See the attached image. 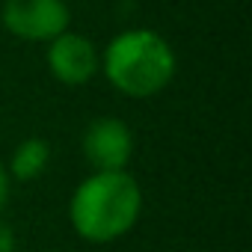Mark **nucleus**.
<instances>
[{
  "instance_id": "7",
  "label": "nucleus",
  "mask_w": 252,
  "mask_h": 252,
  "mask_svg": "<svg viewBox=\"0 0 252 252\" xmlns=\"http://www.w3.org/2000/svg\"><path fill=\"white\" fill-rule=\"evenodd\" d=\"M9 190H12V178H9L6 166L0 163V214H3V208L9 205Z\"/></svg>"
},
{
  "instance_id": "2",
  "label": "nucleus",
  "mask_w": 252,
  "mask_h": 252,
  "mask_svg": "<svg viewBox=\"0 0 252 252\" xmlns=\"http://www.w3.org/2000/svg\"><path fill=\"white\" fill-rule=\"evenodd\" d=\"M178 60L172 45L149 27L125 30L101 54V71L110 86L128 98H152L175 77Z\"/></svg>"
},
{
  "instance_id": "3",
  "label": "nucleus",
  "mask_w": 252,
  "mask_h": 252,
  "mask_svg": "<svg viewBox=\"0 0 252 252\" xmlns=\"http://www.w3.org/2000/svg\"><path fill=\"white\" fill-rule=\"evenodd\" d=\"M0 21L21 42H54L68 30L71 9L65 0H6Z\"/></svg>"
},
{
  "instance_id": "8",
  "label": "nucleus",
  "mask_w": 252,
  "mask_h": 252,
  "mask_svg": "<svg viewBox=\"0 0 252 252\" xmlns=\"http://www.w3.org/2000/svg\"><path fill=\"white\" fill-rule=\"evenodd\" d=\"M0 252H15V231L0 220Z\"/></svg>"
},
{
  "instance_id": "5",
  "label": "nucleus",
  "mask_w": 252,
  "mask_h": 252,
  "mask_svg": "<svg viewBox=\"0 0 252 252\" xmlns=\"http://www.w3.org/2000/svg\"><path fill=\"white\" fill-rule=\"evenodd\" d=\"M45 60H48L51 77L60 80L63 86H83L101 71V54L95 51V45L86 36L71 33V30L48 42Z\"/></svg>"
},
{
  "instance_id": "4",
  "label": "nucleus",
  "mask_w": 252,
  "mask_h": 252,
  "mask_svg": "<svg viewBox=\"0 0 252 252\" xmlns=\"http://www.w3.org/2000/svg\"><path fill=\"white\" fill-rule=\"evenodd\" d=\"M83 158L95 172H128L134 158V131L116 116H101L83 131Z\"/></svg>"
},
{
  "instance_id": "1",
  "label": "nucleus",
  "mask_w": 252,
  "mask_h": 252,
  "mask_svg": "<svg viewBox=\"0 0 252 252\" xmlns=\"http://www.w3.org/2000/svg\"><path fill=\"white\" fill-rule=\"evenodd\" d=\"M143 214V187L131 172H92L68 202V220L80 240L113 243L125 237Z\"/></svg>"
},
{
  "instance_id": "6",
  "label": "nucleus",
  "mask_w": 252,
  "mask_h": 252,
  "mask_svg": "<svg viewBox=\"0 0 252 252\" xmlns=\"http://www.w3.org/2000/svg\"><path fill=\"white\" fill-rule=\"evenodd\" d=\"M48 163H51V146H48V140L27 137V140H21L15 146L6 172H9L12 181H33V178H39L48 169Z\"/></svg>"
}]
</instances>
